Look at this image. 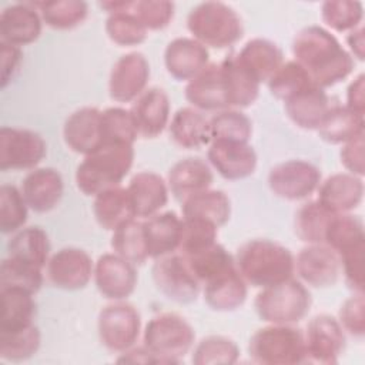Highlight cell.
I'll return each instance as SVG.
<instances>
[{"mask_svg":"<svg viewBox=\"0 0 365 365\" xmlns=\"http://www.w3.org/2000/svg\"><path fill=\"white\" fill-rule=\"evenodd\" d=\"M43 21L54 30H71L80 26L88 14V4L83 0L34 1Z\"/></svg>","mask_w":365,"mask_h":365,"instance_id":"obj_39","label":"cell"},{"mask_svg":"<svg viewBox=\"0 0 365 365\" xmlns=\"http://www.w3.org/2000/svg\"><path fill=\"white\" fill-rule=\"evenodd\" d=\"M267 84L271 94L284 103L299 91L315 86L308 73L295 60L284 61Z\"/></svg>","mask_w":365,"mask_h":365,"instance_id":"obj_44","label":"cell"},{"mask_svg":"<svg viewBox=\"0 0 365 365\" xmlns=\"http://www.w3.org/2000/svg\"><path fill=\"white\" fill-rule=\"evenodd\" d=\"M101 344L113 352H124L135 345L141 331V317L131 304L114 301L106 305L97 319Z\"/></svg>","mask_w":365,"mask_h":365,"instance_id":"obj_8","label":"cell"},{"mask_svg":"<svg viewBox=\"0 0 365 365\" xmlns=\"http://www.w3.org/2000/svg\"><path fill=\"white\" fill-rule=\"evenodd\" d=\"M43 27V19L33 1L13 3L0 14V36L3 43L17 47L34 43Z\"/></svg>","mask_w":365,"mask_h":365,"instance_id":"obj_20","label":"cell"},{"mask_svg":"<svg viewBox=\"0 0 365 365\" xmlns=\"http://www.w3.org/2000/svg\"><path fill=\"white\" fill-rule=\"evenodd\" d=\"M40 344V329L34 324L13 332H0V356L13 362L26 361L36 355Z\"/></svg>","mask_w":365,"mask_h":365,"instance_id":"obj_46","label":"cell"},{"mask_svg":"<svg viewBox=\"0 0 365 365\" xmlns=\"http://www.w3.org/2000/svg\"><path fill=\"white\" fill-rule=\"evenodd\" d=\"M134 163L133 144H108L84 157L76 170L77 188L86 195L120 185Z\"/></svg>","mask_w":365,"mask_h":365,"instance_id":"obj_3","label":"cell"},{"mask_svg":"<svg viewBox=\"0 0 365 365\" xmlns=\"http://www.w3.org/2000/svg\"><path fill=\"white\" fill-rule=\"evenodd\" d=\"M212 180V171L204 160L198 157H188L177 161L170 168L167 185L178 201H184L192 194L208 190Z\"/></svg>","mask_w":365,"mask_h":365,"instance_id":"obj_28","label":"cell"},{"mask_svg":"<svg viewBox=\"0 0 365 365\" xmlns=\"http://www.w3.org/2000/svg\"><path fill=\"white\" fill-rule=\"evenodd\" d=\"M143 231L150 258L157 259L175 254L180 248L182 218L174 211L158 212L143 221Z\"/></svg>","mask_w":365,"mask_h":365,"instance_id":"obj_26","label":"cell"},{"mask_svg":"<svg viewBox=\"0 0 365 365\" xmlns=\"http://www.w3.org/2000/svg\"><path fill=\"white\" fill-rule=\"evenodd\" d=\"M111 248L134 265H144L150 258L143 231V221L131 218L118 225L111 235Z\"/></svg>","mask_w":365,"mask_h":365,"instance_id":"obj_40","label":"cell"},{"mask_svg":"<svg viewBox=\"0 0 365 365\" xmlns=\"http://www.w3.org/2000/svg\"><path fill=\"white\" fill-rule=\"evenodd\" d=\"M128 197L135 218H148L158 214L168 201V185L161 175L153 171H140L128 182Z\"/></svg>","mask_w":365,"mask_h":365,"instance_id":"obj_25","label":"cell"},{"mask_svg":"<svg viewBox=\"0 0 365 365\" xmlns=\"http://www.w3.org/2000/svg\"><path fill=\"white\" fill-rule=\"evenodd\" d=\"M346 44L351 50V56H355L358 60H364L365 56V43H364V27L362 24L354 30L349 31V34L346 36Z\"/></svg>","mask_w":365,"mask_h":365,"instance_id":"obj_60","label":"cell"},{"mask_svg":"<svg viewBox=\"0 0 365 365\" xmlns=\"http://www.w3.org/2000/svg\"><path fill=\"white\" fill-rule=\"evenodd\" d=\"M170 138L181 148L198 150L211 143L210 118L194 107L178 108L168 123Z\"/></svg>","mask_w":365,"mask_h":365,"instance_id":"obj_29","label":"cell"},{"mask_svg":"<svg viewBox=\"0 0 365 365\" xmlns=\"http://www.w3.org/2000/svg\"><path fill=\"white\" fill-rule=\"evenodd\" d=\"M94 272L91 257L81 248L64 247L50 255L46 275L51 285L64 291L84 288Z\"/></svg>","mask_w":365,"mask_h":365,"instance_id":"obj_13","label":"cell"},{"mask_svg":"<svg viewBox=\"0 0 365 365\" xmlns=\"http://www.w3.org/2000/svg\"><path fill=\"white\" fill-rule=\"evenodd\" d=\"M29 217V205L21 191L11 184L0 187V230L3 234H14L21 230Z\"/></svg>","mask_w":365,"mask_h":365,"instance_id":"obj_49","label":"cell"},{"mask_svg":"<svg viewBox=\"0 0 365 365\" xmlns=\"http://www.w3.org/2000/svg\"><path fill=\"white\" fill-rule=\"evenodd\" d=\"M365 143H364V133L354 137L352 140L344 143L341 151H339V158L342 165L346 168L354 175L362 177L365 174Z\"/></svg>","mask_w":365,"mask_h":365,"instance_id":"obj_56","label":"cell"},{"mask_svg":"<svg viewBox=\"0 0 365 365\" xmlns=\"http://www.w3.org/2000/svg\"><path fill=\"white\" fill-rule=\"evenodd\" d=\"M185 98L200 111H221L230 108L221 63H210L185 86Z\"/></svg>","mask_w":365,"mask_h":365,"instance_id":"obj_19","label":"cell"},{"mask_svg":"<svg viewBox=\"0 0 365 365\" xmlns=\"http://www.w3.org/2000/svg\"><path fill=\"white\" fill-rule=\"evenodd\" d=\"M182 218H198L215 224L218 228L225 225L231 215V202L221 190H204L181 201Z\"/></svg>","mask_w":365,"mask_h":365,"instance_id":"obj_35","label":"cell"},{"mask_svg":"<svg viewBox=\"0 0 365 365\" xmlns=\"http://www.w3.org/2000/svg\"><path fill=\"white\" fill-rule=\"evenodd\" d=\"M218 227L210 221L198 218H182V232L180 241V254L191 255L202 251L217 242Z\"/></svg>","mask_w":365,"mask_h":365,"instance_id":"obj_52","label":"cell"},{"mask_svg":"<svg viewBox=\"0 0 365 365\" xmlns=\"http://www.w3.org/2000/svg\"><path fill=\"white\" fill-rule=\"evenodd\" d=\"M230 108H245L255 103L259 83L238 63L235 54L221 61Z\"/></svg>","mask_w":365,"mask_h":365,"instance_id":"obj_36","label":"cell"},{"mask_svg":"<svg viewBox=\"0 0 365 365\" xmlns=\"http://www.w3.org/2000/svg\"><path fill=\"white\" fill-rule=\"evenodd\" d=\"M44 138L29 128H0V170H34L46 157Z\"/></svg>","mask_w":365,"mask_h":365,"instance_id":"obj_9","label":"cell"},{"mask_svg":"<svg viewBox=\"0 0 365 365\" xmlns=\"http://www.w3.org/2000/svg\"><path fill=\"white\" fill-rule=\"evenodd\" d=\"M93 212L98 225L107 231H114L123 222L135 218L127 188L114 185L94 195Z\"/></svg>","mask_w":365,"mask_h":365,"instance_id":"obj_33","label":"cell"},{"mask_svg":"<svg viewBox=\"0 0 365 365\" xmlns=\"http://www.w3.org/2000/svg\"><path fill=\"white\" fill-rule=\"evenodd\" d=\"M170 98L160 87H150L138 96L130 108L138 137L155 138L170 123Z\"/></svg>","mask_w":365,"mask_h":365,"instance_id":"obj_18","label":"cell"},{"mask_svg":"<svg viewBox=\"0 0 365 365\" xmlns=\"http://www.w3.org/2000/svg\"><path fill=\"white\" fill-rule=\"evenodd\" d=\"M364 125V115L351 111L345 106L332 104L317 131L318 135L329 144H344L362 134Z\"/></svg>","mask_w":365,"mask_h":365,"instance_id":"obj_37","label":"cell"},{"mask_svg":"<svg viewBox=\"0 0 365 365\" xmlns=\"http://www.w3.org/2000/svg\"><path fill=\"white\" fill-rule=\"evenodd\" d=\"M311 304L308 288L294 278L262 288L254 299V308L264 322L281 325H294L304 319Z\"/></svg>","mask_w":365,"mask_h":365,"instance_id":"obj_5","label":"cell"},{"mask_svg":"<svg viewBox=\"0 0 365 365\" xmlns=\"http://www.w3.org/2000/svg\"><path fill=\"white\" fill-rule=\"evenodd\" d=\"M324 244L334 250L338 257L365 245L362 220L349 212L334 214L328 222Z\"/></svg>","mask_w":365,"mask_h":365,"instance_id":"obj_38","label":"cell"},{"mask_svg":"<svg viewBox=\"0 0 365 365\" xmlns=\"http://www.w3.org/2000/svg\"><path fill=\"white\" fill-rule=\"evenodd\" d=\"M164 64L175 80L190 81L210 64V53L195 38L177 37L164 50Z\"/></svg>","mask_w":365,"mask_h":365,"instance_id":"obj_22","label":"cell"},{"mask_svg":"<svg viewBox=\"0 0 365 365\" xmlns=\"http://www.w3.org/2000/svg\"><path fill=\"white\" fill-rule=\"evenodd\" d=\"M334 212L318 200L302 204L295 212L294 230L297 237L307 244H324L325 231Z\"/></svg>","mask_w":365,"mask_h":365,"instance_id":"obj_42","label":"cell"},{"mask_svg":"<svg viewBox=\"0 0 365 365\" xmlns=\"http://www.w3.org/2000/svg\"><path fill=\"white\" fill-rule=\"evenodd\" d=\"M187 29L192 38L212 48H227L244 36L240 14L222 1H204L191 9L187 16Z\"/></svg>","mask_w":365,"mask_h":365,"instance_id":"obj_4","label":"cell"},{"mask_svg":"<svg viewBox=\"0 0 365 365\" xmlns=\"http://www.w3.org/2000/svg\"><path fill=\"white\" fill-rule=\"evenodd\" d=\"M329 96L324 88L311 86L284 103L289 120L304 130H317L332 107Z\"/></svg>","mask_w":365,"mask_h":365,"instance_id":"obj_27","label":"cell"},{"mask_svg":"<svg viewBox=\"0 0 365 365\" xmlns=\"http://www.w3.org/2000/svg\"><path fill=\"white\" fill-rule=\"evenodd\" d=\"M365 76L359 74L346 90V104L351 111L364 115L365 113Z\"/></svg>","mask_w":365,"mask_h":365,"instance_id":"obj_58","label":"cell"},{"mask_svg":"<svg viewBox=\"0 0 365 365\" xmlns=\"http://www.w3.org/2000/svg\"><path fill=\"white\" fill-rule=\"evenodd\" d=\"M103 145L133 144L138 137L130 110L123 107H108L101 111Z\"/></svg>","mask_w":365,"mask_h":365,"instance_id":"obj_45","label":"cell"},{"mask_svg":"<svg viewBox=\"0 0 365 365\" xmlns=\"http://www.w3.org/2000/svg\"><path fill=\"white\" fill-rule=\"evenodd\" d=\"M238 63L261 84L267 83L284 63L282 50L268 38H251L235 54Z\"/></svg>","mask_w":365,"mask_h":365,"instance_id":"obj_30","label":"cell"},{"mask_svg":"<svg viewBox=\"0 0 365 365\" xmlns=\"http://www.w3.org/2000/svg\"><path fill=\"white\" fill-rule=\"evenodd\" d=\"M63 137L70 150L84 157L101 148V110L81 107L73 111L64 121Z\"/></svg>","mask_w":365,"mask_h":365,"instance_id":"obj_21","label":"cell"},{"mask_svg":"<svg viewBox=\"0 0 365 365\" xmlns=\"http://www.w3.org/2000/svg\"><path fill=\"white\" fill-rule=\"evenodd\" d=\"M238 358L240 348L232 339L222 335H210L195 345L191 361L195 365H230L235 364Z\"/></svg>","mask_w":365,"mask_h":365,"instance_id":"obj_48","label":"cell"},{"mask_svg":"<svg viewBox=\"0 0 365 365\" xmlns=\"http://www.w3.org/2000/svg\"><path fill=\"white\" fill-rule=\"evenodd\" d=\"M104 29L108 38L121 47L141 44L143 41H145L148 31L137 19V16L131 11V6L125 10L108 14Z\"/></svg>","mask_w":365,"mask_h":365,"instance_id":"obj_43","label":"cell"},{"mask_svg":"<svg viewBox=\"0 0 365 365\" xmlns=\"http://www.w3.org/2000/svg\"><path fill=\"white\" fill-rule=\"evenodd\" d=\"M338 321L344 331L355 338H362L365 334V301L364 294L355 292L344 301L338 312Z\"/></svg>","mask_w":365,"mask_h":365,"instance_id":"obj_54","label":"cell"},{"mask_svg":"<svg viewBox=\"0 0 365 365\" xmlns=\"http://www.w3.org/2000/svg\"><path fill=\"white\" fill-rule=\"evenodd\" d=\"M50 240L47 232L37 225L23 227L7 242L9 257L44 268L50 258Z\"/></svg>","mask_w":365,"mask_h":365,"instance_id":"obj_34","label":"cell"},{"mask_svg":"<svg viewBox=\"0 0 365 365\" xmlns=\"http://www.w3.org/2000/svg\"><path fill=\"white\" fill-rule=\"evenodd\" d=\"M21 57L23 53L20 47L1 41V88H4L17 73Z\"/></svg>","mask_w":365,"mask_h":365,"instance_id":"obj_57","label":"cell"},{"mask_svg":"<svg viewBox=\"0 0 365 365\" xmlns=\"http://www.w3.org/2000/svg\"><path fill=\"white\" fill-rule=\"evenodd\" d=\"M151 275L157 289L178 304L194 302L201 291V284L181 254L157 258L151 268Z\"/></svg>","mask_w":365,"mask_h":365,"instance_id":"obj_10","label":"cell"},{"mask_svg":"<svg viewBox=\"0 0 365 365\" xmlns=\"http://www.w3.org/2000/svg\"><path fill=\"white\" fill-rule=\"evenodd\" d=\"M250 358L262 365L307 362L304 332L292 325L269 324L254 332L248 342Z\"/></svg>","mask_w":365,"mask_h":365,"instance_id":"obj_6","label":"cell"},{"mask_svg":"<svg viewBox=\"0 0 365 365\" xmlns=\"http://www.w3.org/2000/svg\"><path fill=\"white\" fill-rule=\"evenodd\" d=\"M294 267L301 281L314 288L332 287L342 274L338 254L325 244L304 247L294 258Z\"/></svg>","mask_w":365,"mask_h":365,"instance_id":"obj_15","label":"cell"},{"mask_svg":"<svg viewBox=\"0 0 365 365\" xmlns=\"http://www.w3.org/2000/svg\"><path fill=\"white\" fill-rule=\"evenodd\" d=\"M208 163L225 180H242L254 174L257 153L248 143L212 140L207 150Z\"/></svg>","mask_w":365,"mask_h":365,"instance_id":"obj_17","label":"cell"},{"mask_svg":"<svg viewBox=\"0 0 365 365\" xmlns=\"http://www.w3.org/2000/svg\"><path fill=\"white\" fill-rule=\"evenodd\" d=\"M195 332L178 314L163 312L154 315L145 325L143 345L161 364H177L192 348Z\"/></svg>","mask_w":365,"mask_h":365,"instance_id":"obj_7","label":"cell"},{"mask_svg":"<svg viewBox=\"0 0 365 365\" xmlns=\"http://www.w3.org/2000/svg\"><path fill=\"white\" fill-rule=\"evenodd\" d=\"M34 294L14 287H0V332H13L33 325Z\"/></svg>","mask_w":365,"mask_h":365,"instance_id":"obj_32","label":"cell"},{"mask_svg":"<svg viewBox=\"0 0 365 365\" xmlns=\"http://www.w3.org/2000/svg\"><path fill=\"white\" fill-rule=\"evenodd\" d=\"M150 64L143 53L131 51L121 56L113 66L108 78V94L114 101H134L147 90Z\"/></svg>","mask_w":365,"mask_h":365,"instance_id":"obj_14","label":"cell"},{"mask_svg":"<svg viewBox=\"0 0 365 365\" xmlns=\"http://www.w3.org/2000/svg\"><path fill=\"white\" fill-rule=\"evenodd\" d=\"M94 282L98 292L111 301H123L130 297L137 285L135 265L115 252L103 254L94 264Z\"/></svg>","mask_w":365,"mask_h":365,"instance_id":"obj_16","label":"cell"},{"mask_svg":"<svg viewBox=\"0 0 365 365\" xmlns=\"http://www.w3.org/2000/svg\"><path fill=\"white\" fill-rule=\"evenodd\" d=\"M247 282L237 267L220 274L202 285L204 301L214 311L228 312L240 308L247 299Z\"/></svg>","mask_w":365,"mask_h":365,"instance_id":"obj_31","label":"cell"},{"mask_svg":"<svg viewBox=\"0 0 365 365\" xmlns=\"http://www.w3.org/2000/svg\"><path fill=\"white\" fill-rule=\"evenodd\" d=\"M211 141L212 140H232L248 143L252 134L251 120L241 111L227 108L217 111L210 118Z\"/></svg>","mask_w":365,"mask_h":365,"instance_id":"obj_47","label":"cell"},{"mask_svg":"<svg viewBox=\"0 0 365 365\" xmlns=\"http://www.w3.org/2000/svg\"><path fill=\"white\" fill-rule=\"evenodd\" d=\"M294 60L308 73L319 88L332 87L345 80L354 70V57L321 26L299 30L291 46Z\"/></svg>","mask_w":365,"mask_h":365,"instance_id":"obj_1","label":"cell"},{"mask_svg":"<svg viewBox=\"0 0 365 365\" xmlns=\"http://www.w3.org/2000/svg\"><path fill=\"white\" fill-rule=\"evenodd\" d=\"M318 201L331 212L342 214L355 210L364 198L362 177L336 173L318 185Z\"/></svg>","mask_w":365,"mask_h":365,"instance_id":"obj_24","label":"cell"},{"mask_svg":"<svg viewBox=\"0 0 365 365\" xmlns=\"http://www.w3.org/2000/svg\"><path fill=\"white\" fill-rule=\"evenodd\" d=\"M235 267L247 285L265 288L292 278V252L279 242L257 238L242 244L235 254Z\"/></svg>","mask_w":365,"mask_h":365,"instance_id":"obj_2","label":"cell"},{"mask_svg":"<svg viewBox=\"0 0 365 365\" xmlns=\"http://www.w3.org/2000/svg\"><path fill=\"white\" fill-rule=\"evenodd\" d=\"M307 362L336 364L345 349V331L339 321L328 314L315 315L305 328Z\"/></svg>","mask_w":365,"mask_h":365,"instance_id":"obj_12","label":"cell"},{"mask_svg":"<svg viewBox=\"0 0 365 365\" xmlns=\"http://www.w3.org/2000/svg\"><path fill=\"white\" fill-rule=\"evenodd\" d=\"M321 182L319 168L305 160H288L274 165L268 174L269 190L279 198L299 201L317 191Z\"/></svg>","mask_w":365,"mask_h":365,"instance_id":"obj_11","label":"cell"},{"mask_svg":"<svg viewBox=\"0 0 365 365\" xmlns=\"http://www.w3.org/2000/svg\"><path fill=\"white\" fill-rule=\"evenodd\" d=\"M118 362H133V364H161L160 359L151 354L144 345L143 346H131L130 349L121 352Z\"/></svg>","mask_w":365,"mask_h":365,"instance_id":"obj_59","label":"cell"},{"mask_svg":"<svg viewBox=\"0 0 365 365\" xmlns=\"http://www.w3.org/2000/svg\"><path fill=\"white\" fill-rule=\"evenodd\" d=\"M341 259V271L344 274L346 285L358 294H364L365 275H364V261H365V245L351 250L342 255Z\"/></svg>","mask_w":365,"mask_h":365,"instance_id":"obj_55","label":"cell"},{"mask_svg":"<svg viewBox=\"0 0 365 365\" xmlns=\"http://www.w3.org/2000/svg\"><path fill=\"white\" fill-rule=\"evenodd\" d=\"M201 287L235 267L234 257L218 242L191 255H182Z\"/></svg>","mask_w":365,"mask_h":365,"instance_id":"obj_41","label":"cell"},{"mask_svg":"<svg viewBox=\"0 0 365 365\" xmlns=\"http://www.w3.org/2000/svg\"><path fill=\"white\" fill-rule=\"evenodd\" d=\"M131 11L147 30H163L171 23L175 6L167 0H137L133 1Z\"/></svg>","mask_w":365,"mask_h":365,"instance_id":"obj_53","label":"cell"},{"mask_svg":"<svg viewBox=\"0 0 365 365\" xmlns=\"http://www.w3.org/2000/svg\"><path fill=\"white\" fill-rule=\"evenodd\" d=\"M321 17L335 31H351L361 26L364 6L352 0H328L321 6Z\"/></svg>","mask_w":365,"mask_h":365,"instance_id":"obj_50","label":"cell"},{"mask_svg":"<svg viewBox=\"0 0 365 365\" xmlns=\"http://www.w3.org/2000/svg\"><path fill=\"white\" fill-rule=\"evenodd\" d=\"M20 191L30 210L48 212L58 205L63 197V177L51 167L34 168L23 178Z\"/></svg>","mask_w":365,"mask_h":365,"instance_id":"obj_23","label":"cell"},{"mask_svg":"<svg viewBox=\"0 0 365 365\" xmlns=\"http://www.w3.org/2000/svg\"><path fill=\"white\" fill-rule=\"evenodd\" d=\"M43 285V269L7 257L0 267V287H14L36 294Z\"/></svg>","mask_w":365,"mask_h":365,"instance_id":"obj_51","label":"cell"}]
</instances>
